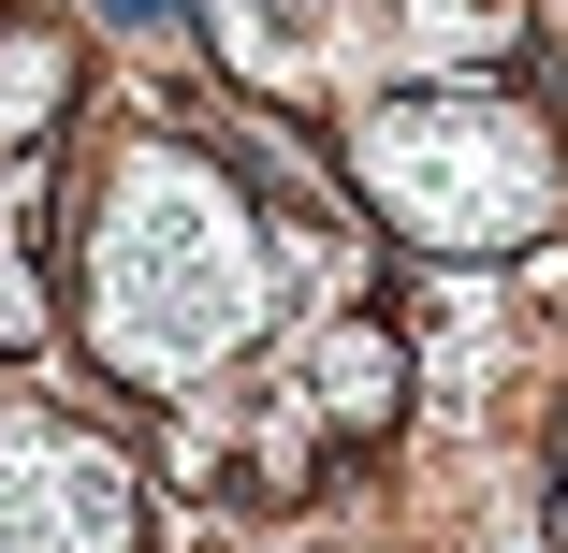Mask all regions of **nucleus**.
Instances as JSON below:
<instances>
[{
	"label": "nucleus",
	"instance_id": "6",
	"mask_svg": "<svg viewBox=\"0 0 568 553\" xmlns=\"http://www.w3.org/2000/svg\"><path fill=\"white\" fill-rule=\"evenodd\" d=\"M554 553H568V437H554Z\"/></svg>",
	"mask_w": 568,
	"mask_h": 553
},
{
	"label": "nucleus",
	"instance_id": "1",
	"mask_svg": "<svg viewBox=\"0 0 568 553\" xmlns=\"http://www.w3.org/2000/svg\"><path fill=\"white\" fill-rule=\"evenodd\" d=\"M263 336V234L248 204L219 190L204 161H118V190H102V234H88V350L118 379H219Z\"/></svg>",
	"mask_w": 568,
	"mask_h": 553
},
{
	"label": "nucleus",
	"instance_id": "3",
	"mask_svg": "<svg viewBox=\"0 0 568 553\" xmlns=\"http://www.w3.org/2000/svg\"><path fill=\"white\" fill-rule=\"evenodd\" d=\"M132 467L59 408H0V553H132Z\"/></svg>",
	"mask_w": 568,
	"mask_h": 553
},
{
	"label": "nucleus",
	"instance_id": "2",
	"mask_svg": "<svg viewBox=\"0 0 568 553\" xmlns=\"http://www.w3.org/2000/svg\"><path fill=\"white\" fill-rule=\"evenodd\" d=\"M351 190H365V218H394L437 263H510L568 218V132L525 88H481V73L379 88L351 117Z\"/></svg>",
	"mask_w": 568,
	"mask_h": 553
},
{
	"label": "nucleus",
	"instance_id": "5",
	"mask_svg": "<svg viewBox=\"0 0 568 553\" xmlns=\"http://www.w3.org/2000/svg\"><path fill=\"white\" fill-rule=\"evenodd\" d=\"M59 102H73V44H44V30H0V146L59 132Z\"/></svg>",
	"mask_w": 568,
	"mask_h": 553
},
{
	"label": "nucleus",
	"instance_id": "4",
	"mask_svg": "<svg viewBox=\"0 0 568 553\" xmlns=\"http://www.w3.org/2000/svg\"><path fill=\"white\" fill-rule=\"evenodd\" d=\"M306 379H321V408H335V422H394V393H408V350H394V320H335Z\"/></svg>",
	"mask_w": 568,
	"mask_h": 553
}]
</instances>
